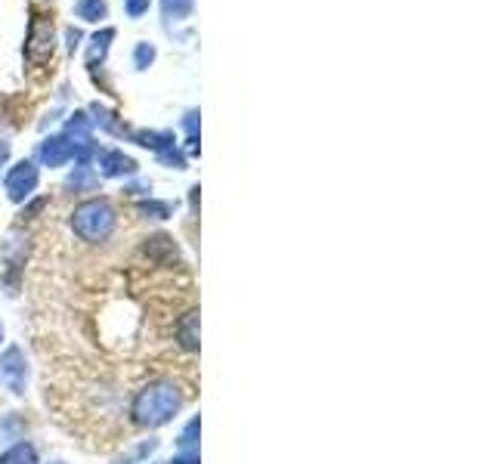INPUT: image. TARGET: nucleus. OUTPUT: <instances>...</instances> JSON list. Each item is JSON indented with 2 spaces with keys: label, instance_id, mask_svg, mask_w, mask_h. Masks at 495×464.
Returning <instances> with one entry per match:
<instances>
[{
  "label": "nucleus",
  "instance_id": "obj_1",
  "mask_svg": "<svg viewBox=\"0 0 495 464\" xmlns=\"http://www.w3.org/2000/svg\"><path fill=\"white\" fill-rule=\"evenodd\" d=\"M180 406H183L180 387H176L174 381L161 378V381L146 384L134 396V402H130V415H134V421L139 427H161V424L171 421L176 412H180Z\"/></svg>",
  "mask_w": 495,
  "mask_h": 464
},
{
  "label": "nucleus",
  "instance_id": "obj_2",
  "mask_svg": "<svg viewBox=\"0 0 495 464\" xmlns=\"http://www.w3.org/2000/svg\"><path fill=\"white\" fill-rule=\"evenodd\" d=\"M71 230L84 241H106L115 232V208L102 198H90V202L78 204L71 213Z\"/></svg>",
  "mask_w": 495,
  "mask_h": 464
},
{
  "label": "nucleus",
  "instance_id": "obj_3",
  "mask_svg": "<svg viewBox=\"0 0 495 464\" xmlns=\"http://www.w3.org/2000/svg\"><path fill=\"white\" fill-rule=\"evenodd\" d=\"M53 43H56L53 19L34 16L32 28H28V47H25L28 59H32V62H47V59L53 56Z\"/></svg>",
  "mask_w": 495,
  "mask_h": 464
},
{
  "label": "nucleus",
  "instance_id": "obj_4",
  "mask_svg": "<svg viewBox=\"0 0 495 464\" xmlns=\"http://www.w3.org/2000/svg\"><path fill=\"white\" fill-rule=\"evenodd\" d=\"M25 378H28V368H25V356H22V350L6 347L4 353H0V381L6 384V390L22 393V390H25Z\"/></svg>",
  "mask_w": 495,
  "mask_h": 464
},
{
  "label": "nucleus",
  "instance_id": "obj_5",
  "mask_svg": "<svg viewBox=\"0 0 495 464\" xmlns=\"http://www.w3.org/2000/svg\"><path fill=\"white\" fill-rule=\"evenodd\" d=\"M38 189V167L32 161H19L10 174H6V195L13 202H25L28 195Z\"/></svg>",
  "mask_w": 495,
  "mask_h": 464
},
{
  "label": "nucleus",
  "instance_id": "obj_6",
  "mask_svg": "<svg viewBox=\"0 0 495 464\" xmlns=\"http://www.w3.org/2000/svg\"><path fill=\"white\" fill-rule=\"evenodd\" d=\"M38 158H41L47 167H62L69 158H75V146H71L65 137L43 139V143H41V149H38Z\"/></svg>",
  "mask_w": 495,
  "mask_h": 464
},
{
  "label": "nucleus",
  "instance_id": "obj_7",
  "mask_svg": "<svg viewBox=\"0 0 495 464\" xmlns=\"http://www.w3.org/2000/svg\"><path fill=\"white\" fill-rule=\"evenodd\" d=\"M100 171L106 174V176H124V174H134L137 171V161L128 158L124 152H102Z\"/></svg>",
  "mask_w": 495,
  "mask_h": 464
},
{
  "label": "nucleus",
  "instance_id": "obj_8",
  "mask_svg": "<svg viewBox=\"0 0 495 464\" xmlns=\"http://www.w3.org/2000/svg\"><path fill=\"white\" fill-rule=\"evenodd\" d=\"M176 341H180L183 350H198V313L192 309V313L183 316L180 322H176Z\"/></svg>",
  "mask_w": 495,
  "mask_h": 464
},
{
  "label": "nucleus",
  "instance_id": "obj_9",
  "mask_svg": "<svg viewBox=\"0 0 495 464\" xmlns=\"http://www.w3.org/2000/svg\"><path fill=\"white\" fill-rule=\"evenodd\" d=\"M0 464H38V452L32 443H16L0 455Z\"/></svg>",
  "mask_w": 495,
  "mask_h": 464
},
{
  "label": "nucleus",
  "instance_id": "obj_10",
  "mask_svg": "<svg viewBox=\"0 0 495 464\" xmlns=\"http://www.w3.org/2000/svg\"><path fill=\"white\" fill-rule=\"evenodd\" d=\"M75 13H78V19H84V22H100V19H106L109 6H106V0H78Z\"/></svg>",
  "mask_w": 495,
  "mask_h": 464
},
{
  "label": "nucleus",
  "instance_id": "obj_11",
  "mask_svg": "<svg viewBox=\"0 0 495 464\" xmlns=\"http://www.w3.org/2000/svg\"><path fill=\"white\" fill-rule=\"evenodd\" d=\"M112 38H115V32H112V28H106V32H102V34H96V38L90 41L93 47H90V56H87V65H96V59H102V56H106V50H109V41H112Z\"/></svg>",
  "mask_w": 495,
  "mask_h": 464
},
{
  "label": "nucleus",
  "instance_id": "obj_12",
  "mask_svg": "<svg viewBox=\"0 0 495 464\" xmlns=\"http://www.w3.org/2000/svg\"><path fill=\"white\" fill-rule=\"evenodd\" d=\"M161 10L167 19H186L192 13V0H161Z\"/></svg>",
  "mask_w": 495,
  "mask_h": 464
},
{
  "label": "nucleus",
  "instance_id": "obj_13",
  "mask_svg": "<svg viewBox=\"0 0 495 464\" xmlns=\"http://www.w3.org/2000/svg\"><path fill=\"white\" fill-rule=\"evenodd\" d=\"M152 59H155L152 43H137V50H134V65H137V69H149Z\"/></svg>",
  "mask_w": 495,
  "mask_h": 464
},
{
  "label": "nucleus",
  "instance_id": "obj_14",
  "mask_svg": "<svg viewBox=\"0 0 495 464\" xmlns=\"http://www.w3.org/2000/svg\"><path fill=\"white\" fill-rule=\"evenodd\" d=\"M195 433H198V418H192V421L186 424V431H183V437H180L183 452H192V446H195Z\"/></svg>",
  "mask_w": 495,
  "mask_h": 464
},
{
  "label": "nucleus",
  "instance_id": "obj_15",
  "mask_svg": "<svg viewBox=\"0 0 495 464\" xmlns=\"http://www.w3.org/2000/svg\"><path fill=\"white\" fill-rule=\"evenodd\" d=\"M124 10L130 19H139L143 13H149V0H124Z\"/></svg>",
  "mask_w": 495,
  "mask_h": 464
},
{
  "label": "nucleus",
  "instance_id": "obj_16",
  "mask_svg": "<svg viewBox=\"0 0 495 464\" xmlns=\"http://www.w3.org/2000/svg\"><path fill=\"white\" fill-rule=\"evenodd\" d=\"M146 213H158V217H167L171 213V204H161V202H152V204H143Z\"/></svg>",
  "mask_w": 495,
  "mask_h": 464
},
{
  "label": "nucleus",
  "instance_id": "obj_17",
  "mask_svg": "<svg viewBox=\"0 0 495 464\" xmlns=\"http://www.w3.org/2000/svg\"><path fill=\"white\" fill-rule=\"evenodd\" d=\"M6 158H10V146H6V143H0V167L6 165Z\"/></svg>",
  "mask_w": 495,
  "mask_h": 464
},
{
  "label": "nucleus",
  "instance_id": "obj_18",
  "mask_svg": "<svg viewBox=\"0 0 495 464\" xmlns=\"http://www.w3.org/2000/svg\"><path fill=\"white\" fill-rule=\"evenodd\" d=\"M0 341H4V326H0Z\"/></svg>",
  "mask_w": 495,
  "mask_h": 464
}]
</instances>
